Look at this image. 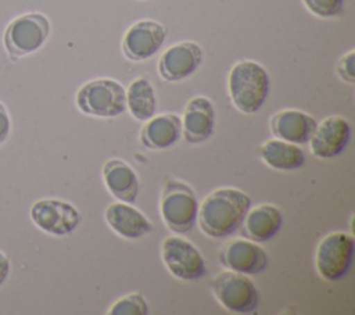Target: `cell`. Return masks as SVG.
Instances as JSON below:
<instances>
[{
	"label": "cell",
	"instance_id": "25",
	"mask_svg": "<svg viewBox=\"0 0 355 315\" xmlns=\"http://www.w3.org/2000/svg\"><path fill=\"white\" fill-rule=\"evenodd\" d=\"M10 130H11L10 115L6 110V107L0 103V144H3L8 139Z\"/></svg>",
	"mask_w": 355,
	"mask_h": 315
},
{
	"label": "cell",
	"instance_id": "20",
	"mask_svg": "<svg viewBox=\"0 0 355 315\" xmlns=\"http://www.w3.org/2000/svg\"><path fill=\"white\" fill-rule=\"evenodd\" d=\"M259 157L268 167L277 171L298 169L305 162V154L297 144L280 139L265 142L259 147Z\"/></svg>",
	"mask_w": 355,
	"mask_h": 315
},
{
	"label": "cell",
	"instance_id": "19",
	"mask_svg": "<svg viewBox=\"0 0 355 315\" xmlns=\"http://www.w3.org/2000/svg\"><path fill=\"white\" fill-rule=\"evenodd\" d=\"M182 135V119L176 114H161L144 121L140 142L146 148L164 150L175 144Z\"/></svg>",
	"mask_w": 355,
	"mask_h": 315
},
{
	"label": "cell",
	"instance_id": "1",
	"mask_svg": "<svg viewBox=\"0 0 355 315\" xmlns=\"http://www.w3.org/2000/svg\"><path fill=\"white\" fill-rule=\"evenodd\" d=\"M250 207L248 194L236 187H220L202 200L197 221L207 236L226 237L240 228Z\"/></svg>",
	"mask_w": 355,
	"mask_h": 315
},
{
	"label": "cell",
	"instance_id": "4",
	"mask_svg": "<svg viewBox=\"0 0 355 315\" xmlns=\"http://www.w3.org/2000/svg\"><path fill=\"white\" fill-rule=\"evenodd\" d=\"M76 105L86 115L114 118L126 110V90L118 80L94 79L78 90Z\"/></svg>",
	"mask_w": 355,
	"mask_h": 315
},
{
	"label": "cell",
	"instance_id": "9",
	"mask_svg": "<svg viewBox=\"0 0 355 315\" xmlns=\"http://www.w3.org/2000/svg\"><path fill=\"white\" fill-rule=\"evenodd\" d=\"M31 219L40 230L49 235L65 236L79 226L82 215L71 203L42 198L31 207Z\"/></svg>",
	"mask_w": 355,
	"mask_h": 315
},
{
	"label": "cell",
	"instance_id": "7",
	"mask_svg": "<svg viewBox=\"0 0 355 315\" xmlns=\"http://www.w3.org/2000/svg\"><path fill=\"white\" fill-rule=\"evenodd\" d=\"M354 237L344 232H333L318 244L315 254L316 271L324 280L343 279L352 264Z\"/></svg>",
	"mask_w": 355,
	"mask_h": 315
},
{
	"label": "cell",
	"instance_id": "16",
	"mask_svg": "<svg viewBox=\"0 0 355 315\" xmlns=\"http://www.w3.org/2000/svg\"><path fill=\"white\" fill-rule=\"evenodd\" d=\"M283 225V215L273 204H259L248 208L243 222L241 235L257 243L268 241L276 236Z\"/></svg>",
	"mask_w": 355,
	"mask_h": 315
},
{
	"label": "cell",
	"instance_id": "13",
	"mask_svg": "<svg viewBox=\"0 0 355 315\" xmlns=\"http://www.w3.org/2000/svg\"><path fill=\"white\" fill-rule=\"evenodd\" d=\"M351 137V126L348 121L340 115L324 118L316 125L312 133L311 153L318 158H333L340 155Z\"/></svg>",
	"mask_w": 355,
	"mask_h": 315
},
{
	"label": "cell",
	"instance_id": "14",
	"mask_svg": "<svg viewBox=\"0 0 355 315\" xmlns=\"http://www.w3.org/2000/svg\"><path fill=\"white\" fill-rule=\"evenodd\" d=\"M215 128V110L209 99L204 96L193 97L183 111L182 135L191 144L209 139Z\"/></svg>",
	"mask_w": 355,
	"mask_h": 315
},
{
	"label": "cell",
	"instance_id": "15",
	"mask_svg": "<svg viewBox=\"0 0 355 315\" xmlns=\"http://www.w3.org/2000/svg\"><path fill=\"white\" fill-rule=\"evenodd\" d=\"M269 125L276 139L304 144L309 142L318 124L313 117L304 111L282 110L272 115Z\"/></svg>",
	"mask_w": 355,
	"mask_h": 315
},
{
	"label": "cell",
	"instance_id": "21",
	"mask_svg": "<svg viewBox=\"0 0 355 315\" xmlns=\"http://www.w3.org/2000/svg\"><path fill=\"white\" fill-rule=\"evenodd\" d=\"M126 108L137 121H147L154 117L157 97L151 82L147 78L135 79L126 90Z\"/></svg>",
	"mask_w": 355,
	"mask_h": 315
},
{
	"label": "cell",
	"instance_id": "5",
	"mask_svg": "<svg viewBox=\"0 0 355 315\" xmlns=\"http://www.w3.org/2000/svg\"><path fill=\"white\" fill-rule=\"evenodd\" d=\"M50 35L49 18L40 12L24 14L10 22L4 32V47L11 60L37 51Z\"/></svg>",
	"mask_w": 355,
	"mask_h": 315
},
{
	"label": "cell",
	"instance_id": "18",
	"mask_svg": "<svg viewBox=\"0 0 355 315\" xmlns=\"http://www.w3.org/2000/svg\"><path fill=\"white\" fill-rule=\"evenodd\" d=\"M103 180L107 190L119 201L132 204L139 193V179L133 168L118 158H111L104 162Z\"/></svg>",
	"mask_w": 355,
	"mask_h": 315
},
{
	"label": "cell",
	"instance_id": "12",
	"mask_svg": "<svg viewBox=\"0 0 355 315\" xmlns=\"http://www.w3.org/2000/svg\"><path fill=\"white\" fill-rule=\"evenodd\" d=\"M202 62V49L190 40L168 47L158 60V74L166 82L190 76Z\"/></svg>",
	"mask_w": 355,
	"mask_h": 315
},
{
	"label": "cell",
	"instance_id": "10",
	"mask_svg": "<svg viewBox=\"0 0 355 315\" xmlns=\"http://www.w3.org/2000/svg\"><path fill=\"white\" fill-rule=\"evenodd\" d=\"M166 29L162 24L151 19L135 22L123 35L122 51L130 61H144L153 57L162 46Z\"/></svg>",
	"mask_w": 355,
	"mask_h": 315
},
{
	"label": "cell",
	"instance_id": "6",
	"mask_svg": "<svg viewBox=\"0 0 355 315\" xmlns=\"http://www.w3.org/2000/svg\"><path fill=\"white\" fill-rule=\"evenodd\" d=\"M218 303L230 312L250 314L258 308L259 294L254 282L234 271L219 272L211 282Z\"/></svg>",
	"mask_w": 355,
	"mask_h": 315
},
{
	"label": "cell",
	"instance_id": "8",
	"mask_svg": "<svg viewBox=\"0 0 355 315\" xmlns=\"http://www.w3.org/2000/svg\"><path fill=\"white\" fill-rule=\"evenodd\" d=\"M161 255L166 269L178 279L196 280L207 272L200 251L183 237H166L161 246Z\"/></svg>",
	"mask_w": 355,
	"mask_h": 315
},
{
	"label": "cell",
	"instance_id": "23",
	"mask_svg": "<svg viewBox=\"0 0 355 315\" xmlns=\"http://www.w3.org/2000/svg\"><path fill=\"white\" fill-rule=\"evenodd\" d=\"M305 7L316 17L333 18L341 14L344 0H302Z\"/></svg>",
	"mask_w": 355,
	"mask_h": 315
},
{
	"label": "cell",
	"instance_id": "11",
	"mask_svg": "<svg viewBox=\"0 0 355 315\" xmlns=\"http://www.w3.org/2000/svg\"><path fill=\"white\" fill-rule=\"evenodd\" d=\"M220 262L229 269L244 275H257L269 265L266 251L250 239H233L220 250Z\"/></svg>",
	"mask_w": 355,
	"mask_h": 315
},
{
	"label": "cell",
	"instance_id": "2",
	"mask_svg": "<svg viewBox=\"0 0 355 315\" xmlns=\"http://www.w3.org/2000/svg\"><path fill=\"white\" fill-rule=\"evenodd\" d=\"M269 75L266 69L251 60H243L233 65L227 78V89L233 105L244 112L259 111L269 96Z\"/></svg>",
	"mask_w": 355,
	"mask_h": 315
},
{
	"label": "cell",
	"instance_id": "17",
	"mask_svg": "<svg viewBox=\"0 0 355 315\" xmlns=\"http://www.w3.org/2000/svg\"><path fill=\"white\" fill-rule=\"evenodd\" d=\"M104 216L108 226L116 235L129 240L139 239L153 230V225L147 216L128 203L118 201L110 204Z\"/></svg>",
	"mask_w": 355,
	"mask_h": 315
},
{
	"label": "cell",
	"instance_id": "3",
	"mask_svg": "<svg viewBox=\"0 0 355 315\" xmlns=\"http://www.w3.org/2000/svg\"><path fill=\"white\" fill-rule=\"evenodd\" d=\"M159 212L164 223L173 233L184 235L191 230L198 212V201L193 189L179 179H166L161 193Z\"/></svg>",
	"mask_w": 355,
	"mask_h": 315
},
{
	"label": "cell",
	"instance_id": "26",
	"mask_svg": "<svg viewBox=\"0 0 355 315\" xmlns=\"http://www.w3.org/2000/svg\"><path fill=\"white\" fill-rule=\"evenodd\" d=\"M11 272V264L10 259L4 253L0 251V287L7 282Z\"/></svg>",
	"mask_w": 355,
	"mask_h": 315
},
{
	"label": "cell",
	"instance_id": "24",
	"mask_svg": "<svg viewBox=\"0 0 355 315\" xmlns=\"http://www.w3.org/2000/svg\"><path fill=\"white\" fill-rule=\"evenodd\" d=\"M355 51L351 50L337 61V74L347 83H355Z\"/></svg>",
	"mask_w": 355,
	"mask_h": 315
},
{
	"label": "cell",
	"instance_id": "22",
	"mask_svg": "<svg viewBox=\"0 0 355 315\" xmlns=\"http://www.w3.org/2000/svg\"><path fill=\"white\" fill-rule=\"evenodd\" d=\"M148 305L140 293H130L116 300L108 309V315H146Z\"/></svg>",
	"mask_w": 355,
	"mask_h": 315
}]
</instances>
